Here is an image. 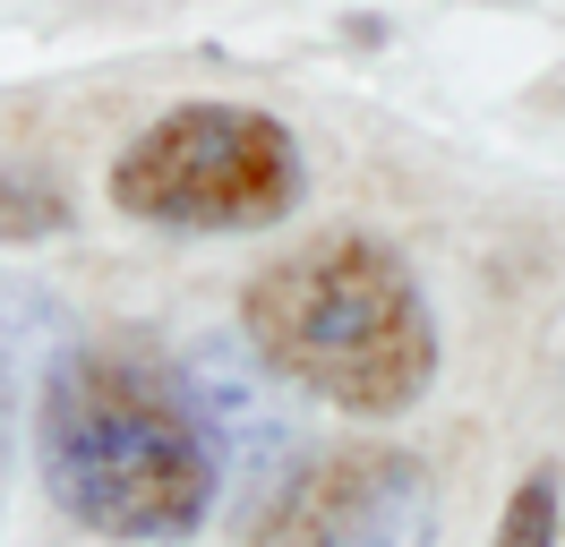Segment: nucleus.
Masks as SVG:
<instances>
[{"label": "nucleus", "instance_id": "f257e3e1", "mask_svg": "<svg viewBox=\"0 0 565 547\" xmlns=\"http://www.w3.org/2000/svg\"><path fill=\"white\" fill-rule=\"evenodd\" d=\"M35 462L77 530L129 547L198 539L223 487V437L180 368L111 342L52 360L35 403Z\"/></svg>", "mask_w": 565, "mask_h": 547}, {"label": "nucleus", "instance_id": "f03ea898", "mask_svg": "<svg viewBox=\"0 0 565 547\" xmlns=\"http://www.w3.org/2000/svg\"><path fill=\"white\" fill-rule=\"evenodd\" d=\"M248 351L300 394L352 410V419H403L437 385V317L412 266L386 239H309L266 266L241 300Z\"/></svg>", "mask_w": 565, "mask_h": 547}, {"label": "nucleus", "instance_id": "7ed1b4c3", "mask_svg": "<svg viewBox=\"0 0 565 547\" xmlns=\"http://www.w3.org/2000/svg\"><path fill=\"white\" fill-rule=\"evenodd\" d=\"M104 189L120 214L163 232H266L300 205L309 163L300 137L257 103H180L120 146Z\"/></svg>", "mask_w": 565, "mask_h": 547}, {"label": "nucleus", "instance_id": "20e7f679", "mask_svg": "<svg viewBox=\"0 0 565 547\" xmlns=\"http://www.w3.org/2000/svg\"><path fill=\"white\" fill-rule=\"evenodd\" d=\"M428 539H437L428 471L394 444H360V453H326L300 479H282L257 547H428Z\"/></svg>", "mask_w": 565, "mask_h": 547}, {"label": "nucleus", "instance_id": "39448f33", "mask_svg": "<svg viewBox=\"0 0 565 547\" xmlns=\"http://www.w3.org/2000/svg\"><path fill=\"white\" fill-rule=\"evenodd\" d=\"M557 530H565V479H557V462H540V471H523V487L505 496L489 547H557Z\"/></svg>", "mask_w": 565, "mask_h": 547}, {"label": "nucleus", "instance_id": "423d86ee", "mask_svg": "<svg viewBox=\"0 0 565 547\" xmlns=\"http://www.w3.org/2000/svg\"><path fill=\"white\" fill-rule=\"evenodd\" d=\"M70 223V197L43 171H0V239H43Z\"/></svg>", "mask_w": 565, "mask_h": 547}, {"label": "nucleus", "instance_id": "0eeeda50", "mask_svg": "<svg viewBox=\"0 0 565 547\" xmlns=\"http://www.w3.org/2000/svg\"><path fill=\"white\" fill-rule=\"evenodd\" d=\"M0 487H9V368H0Z\"/></svg>", "mask_w": 565, "mask_h": 547}]
</instances>
